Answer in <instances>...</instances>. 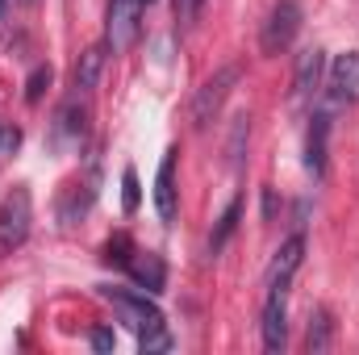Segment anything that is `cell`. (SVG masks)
I'll return each instance as SVG.
<instances>
[{
    "mask_svg": "<svg viewBox=\"0 0 359 355\" xmlns=\"http://www.w3.org/2000/svg\"><path fill=\"white\" fill-rule=\"evenodd\" d=\"M29 226H34V201H29V188L17 184V188L0 201V260L13 255V251L29 239Z\"/></svg>",
    "mask_w": 359,
    "mask_h": 355,
    "instance_id": "obj_1",
    "label": "cell"
},
{
    "mask_svg": "<svg viewBox=\"0 0 359 355\" xmlns=\"http://www.w3.org/2000/svg\"><path fill=\"white\" fill-rule=\"evenodd\" d=\"M238 80H243V67H238V63H226L222 72H213V76L196 88V96H192V126H196V130H205V126L222 113L226 96L234 92Z\"/></svg>",
    "mask_w": 359,
    "mask_h": 355,
    "instance_id": "obj_2",
    "label": "cell"
},
{
    "mask_svg": "<svg viewBox=\"0 0 359 355\" xmlns=\"http://www.w3.org/2000/svg\"><path fill=\"white\" fill-rule=\"evenodd\" d=\"M301 21H305L301 0H276L271 13H268V21H264V34H259L264 55H280V51H288L292 38L301 34Z\"/></svg>",
    "mask_w": 359,
    "mask_h": 355,
    "instance_id": "obj_3",
    "label": "cell"
},
{
    "mask_svg": "<svg viewBox=\"0 0 359 355\" xmlns=\"http://www.w3.org/2000/svg\"><path fill=\"white\" fill-rule=\"evenodd\" d=\"M100 293L113 301V309L121 314V322H126L134 335H147V330H159V326H163L159 305H155V301H147L142 293H126V288H100Z\"/></svg>",
    "mask_w": 359,
    "mask_h": 355,
    "instance_id": "obj_4",
    "label": "cell"
},
{
    "mask_svg": "<svg viewBox=\"0 0 359 355\" xmlns=\"http://www.w3.org/2000/svg\"><path fill=\"white\" fill-rule=\"evenodd\" d=\"M138 17L142 0H109V21H104V46L113 55H126L138 38Z\"/></svg>",
    "mask_w": 359,
    "mask_h": 355,
    "instance_id": "obj_5",
    "label": "cell"
},
{
    "mask_svg": "<svg viewBox=\"0 0 359 355\" xmlns=\"http://www.w3.org/2000/svg\"><path fill=\"white\" fill-rule=\"evenodd\" d=\"M322 72H326V51L322 46H305L297 55V67H292V105H305V100L318 96Z\"/></svg>",
    "mask_w": 359,
    "mask_h": 355,
    "instance_id": "obj_6",
    "label": "cell"
},
{
    "mask_svg": "<svg viewBox=\"0 0 359 355\" xmlns=\"http://www.w3.org/2000/svg\"><path fill=\"white\" fill-rule=\"evenodd\" d=\"M326 147H330V109H318L309 117V134H305V168L318 180L326 176Z\"/></svg>",
    "mask_w": 359,
    "mask_h": 355,
    "instance_id": "obj_7",
    "label": "cell"
},
{
    "mask_svg": "<svg viewBox=\"0 0 359 355\" xmlns=\"http://www.w3.org/2000/svg\"><path fill=\"white\" fill-rule=\"evenodd\" d=\"M84 134H88V109H84L80 100H67V105L55 113L50 138H55V147H80Z\"/></svg>",
    "mask_w": 359,
    "mask_h": 355,
    "instance_id": "obj_8",
    "label": "cell"
},
{
    "mask_svg": "<svg viewBox=\"0 0 359 355\" xmlns=\"http://www.w3.org/2000/svg\"><path fill=\"white\" fill-rule=\"evenodd\" d=\"M301 260H305V234H292V239L276 251V260H271V267H268V288L288 293V284H292V276H297Z\"/></svg>",
    "mask_w": 359,
    "mask_h": 355,
    "instance_id": "obj_9",
    "label": "cell"
},
{
    "mask_svg": "<svg viewBox=\"0 0 359 355\" xmlns=\"http://www.w3.org/2000/svg\"><path fill=\"white\" fill-rule=\"evenodd\" d=\"M155 213H159V222H176L180 213V201H176V151H168L163 155V163H159V176H155Z\"/></svg>",
    "mask_w": 359,
    "mask_h": 355,
    "instance_id": "obj_10",
    "label": "cell"
},
{
    "mask_svg": "<svg viewBox=\"0 0 359 355\" xmlns=\"http://www.w3.org/2000/svg\"><path fill=\"white\" fill-rule=\"evenodd\" d=\"M284 297L280 288H268V305H264V347L268 351H284V339H288V309H284Z\"/></svg>",
    "mask_w": 359,
    "mask_h": 355,
    "instance_id": "obj_11",
    "label": "cell"
},
{
    "mask_svg": "<svg viewBox=\"0 0 359 355\" xmlns=\"http://www.w3.org/2000/svg\"><path fill=\"white\" fill-rule=\"evenodd\" d=\"M355 88H359V51H347L330 63V100L339 105V100L355 96Z\"/></svg>",
    "mask_w": 359,
    "mask_h": 355,
    "instance_id": "obj_12",
    "label": "cell"
},
{
    "mask_svg": "<svg viewBox=\"0 0 359 355\" xmlns=\"http://www.w3.org/2000/svg\"><path fill=\"white\" fill-rule=\"evenodd\" d=\"M126 272H130L147 293H159V288H163V280H168L163 260H159V255H151V251H134V255H130V264H126Z\"/></svg>",
    "mask_w": 359,
    "mask_h": 355,
    "instance_id": "obj_13",
    "label": "cell"
},
{
    "mask_svg": "<svg viewBox=\"0 0 359 355\" xmlns=\"http://www.w3.org/2000/svg\"><path fill=\"white\" fill-rule=\"evenodd\" d=\"M330 347H334V318H330V309H313V314H309L305 351L309 355H326Z\"/></svg>",
    "mask_w": 359,
    "mask_h": 355,
    "instance_id": "obj_14",
    "label": "cell"
},
{
    "mask_svg": "<svg viewBox=\"0 0 359 355\" xmlns=\"http://www.w3.org/2000/svg\"><path fill=\"white\" fill-rule=\"evenodd\" d=\"M100 72H104V46H88V51L76 59L72 84H76L80 92H92L96 88V80H100Z\"/></svg>",
    "mask_w": 359,
    "mask_h": 355,
    "instance_id": "obj_15",
    "label": "cell"
},
{
    "mask_svg": "<svg viewBox=\"0 0 359 355\" xmlns=\"http://www.w3.org/2000/svg\"><path fill=\"white\" fill-rule=\"evenodd\" d=\"M88 205H92V188L88 184H72V192H67V201H63V209H59V217H63V226H76L84 213H88Z\"/></svg>",
    "mask_w": 359,
    "mask_h": 355,
    "instance_id": "obj_16",
    "label": "cell"
},
{
    "mask_svg": "<svg viewBox=\"0 0 359 355\" xmlns=\"http://www.w3.org/2000/svg\"><path fill=\"white\" fill-rule=\"evenodd\" d=\"M247 134H251V113H238V117H234V126H230V142H226V155H230V168H234V172L243 168Z\"/></svg>",
    "mask_w": 359,
    "mask_h": 355,
    "instance_id": "obj_17",
    "label": "cell"
},
{
    "mask_svg": "<svg viewBox=\"0 0 359 355\" xmlns=\"http://www.w3.org/2000/svg\"><path fill=\"white\" fill-rule=\"evenodd\" d=\"M238 213H243V201H230L226 213H222V222H217V230H213V239H209V251H213V255L230 243V234H234V226H238Z\"/></svg>",
    "mask_w": 359,
    "mask_h": 355,
    "instance_id": "obj_18",
    "label": "cell"
},
{
    "mask_svg": "<svg viewBox=\"0 0 359 355\" xmlns=\"http://www.w3.org/2000/svg\"><path fill=\"white\" fill-rule=\"evenodd\" d=\"M50 80H55V72H50L46 63H42V67H34V76L25 80V100H29V105H38V100H42V92L50 88Z\"/></svg>",
    "mask_w": 359,
    "mask_h": 355,
    "instance_id": "obj_19",
    "label": "cell"
},
{
    "mask_svg": "<svg viewBox=\"0 0 359 355\" xmlns=\"http://www.w3.org/2000/svg\"><path fill=\"white\" fill-rule=\"evenodd\" d=\"M138 347H142V355L172 351V335H168V326H159V330H147V335H138Z\"/></svg>",
    "mask_w": 359,
    "mask_h": 355,
    "instance_id": "obj_20",
    "label": "cell"
},
{
    "mask_svg": "<svg viewBox=\"0 0 359 355\" xmlns=\"http://www.w3.org/2000/svg\"><path fill=\"white\" fill-rule=\"evenodd\" d=\"M121 205H126V213H134L138 209V201H142V192H138V176H134V168H126L121 172Z\"/></svg>",
    "mask_w": 359,
    "mask_h": 355,
    "instance_id": "obj_21",
    "label": "cell"
},
{
    "mask_svg": "<svg viewBox=\"0 0 359 355\" xmlns=\"http://www.w3.org/2000/svg\"><path fill=\"white\" fill-rule=\"evenodd\" d=\"M172 4H176V21H180V25H192L205 0H172Z\"/></svg>",
    "mask_w": 359,
    "mask_h": 355,
    "instance_id": "obj_22",
    "label": "cell"
},
{
    "mask_svg": "<svg viewBox=\"0 0 359 355\" xmlns=\"http://www.w3.org/2000/svg\"><path fill=\"white\" fill-rule=\"evenodd\" d=\"M88 343L96 347V351H113V343H117V339H113V330H92Z\"/></svg>",
    "mask_w": 359,
    "mask_h": 355,
    "instance_id": "obj_23",
    "label": "cell"
},
{
    "mask_svg": "<svg viewBox=\"0 0 359 355\" xmlns=\"http://www.w3.org/2000/svg\"><path fill=\"white\" fill-rule=\"evenodd\" d=\"M17 4H34V0H17Z\"/></svg>",
    "mask_w": 359,
    "mask_h": 355,
    "instance_id": "obj_24",
    "label": "cell"
},
{
    "mask_svg": "<svg viewBox=\"0 0 359 355\" xmlns=\"http://www.w3.org/2000/svg\"><path fill=\"white\" fill-rule=\"evenodd\" d=\"M142 4H155V0H142Z\"/></svg>",
    "mask_w": 359,
    "mask_h": 355,
    "instance_id": "obj_25",
    "label": "cell"
}]
</instances>
